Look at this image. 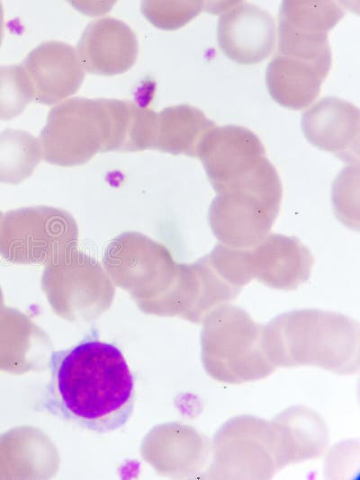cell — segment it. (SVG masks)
I'll return each instance as SVG.
<instances>
[{
  "mask_svg": "<svg viewBox=\"0 0 360 480\" xmlns=\"http://www.w3.org/2000/svg\"><path fill=\"white\" fill-rule=\"evenodd\" d=\"M302 129L314 147L345 162H358L360 114L351 102L336 97L322 98L303 113Z\"/></svg>",
  "mask_w": 360,
  "mask_h": 480,
  "instance_id": "obj_15",
  "label": "cell"
},
{
  "mask_svg": "<svg viewBox=\"0 0 360 480\" xmlns=\"http://www.w3.org/2000/svg\"><path fill=\"white\" fill-rule=\"evenodd\" d=\"M50 379L40 404L81 428L105 433L122 427L135 401V379L114 344L86 339L50 359Z\"/></svg>",
  "mask_w": 360,
  "mask_h": 480,
  "instance_id": "obj_1",
  "label": "cell"
},
{
  "mask_svg": "<svg viewBox=\"0 0 360 480\" xmlns=\"http://www.w3.org/2000/svg\"><path fill=\"white\" fill-rule=\"evenodd\" d=\"M4 35V11H3V5L0 2V46L2 43Z\"/></svg>",
  "mask_w": 360,
  "mask_h": 480,
  "instance_id": "obj_23",
  "label": "cell"
},
{
  "mask_svg": "<svg viewBox=\"0 0 360 480\" xmlns=\"http://www.w3.org/2000/svg\"><path fill=\"white\" fill-rule=\"evenodd\" d=\"M210 478L264 479L279 470L270 422L249 415L224 423L212 441Z\"/></svg>",
  "mask_w": 360,
  "mask_h": 480,
  "instance_id": "obj_8",
  "label": "cell"
},
{
  "mask_svg": "<svg viewBox=\"0 0 360 480\" xmlns=\"http://www.w3.org/2000/svg\"><path fill=\"white\" fill-rule=\"evenodd\" d=\"M240 290L217 272L206 254L192 263H177L170 287L148 310L201 324L216 307L235 299Z\"/></svg>",
  "mask_w": 360,
  "mask_h": 480,
  "instance_id": "obj_11",
  "label": "cell"
},
{
  "mask_svg": "<svg viewBox=\"0 0 360 480\" xmlns=\"http://www.w3.org/2000/svg\"><path fill=\"white\" fill-rule=\"evenodd\" d=\"M275 24L260 7L237 2L218 21L217 40L221 51L242 65L266 59L275 46Z\"/></svg>",
  "mask_w": 360,
  "mask_h": 480,
  "instance_id": "obj_14",
  "label": "cell"
},
{
  "mask_svg": "<svg viewBox=\"0 0 360 480\" xmlns=\"http://www.w3.org/2000/svg\"><path fill=\"white\" fill-rule=\"evenodd\" d=\"M326 76L307 61L277 54L267 66L266 84L277 103L288 109L302 110L318 97Z\"/></svg>",
  "mask_w": 360,
  "mask_h": 480,
  "instance_id": "obj_18",
  "label": "cell"
},
{
  "mask_svg": "<svg viewBox=\"0 0 360 480\" xmlns=\"http://www.w3.org/2000/svg\"><path fill=\"white\" fill-rule=\"evenodd\" d=\"M205 6L202 1H144L141 12L154 26L174 31L196 17Z\"/></svg>",
  "mask_w": 360,
  "mask_h": 480,
  "instance_id": "obj_22",
  "label": "cell"
},
{
  "mask_svg": "<svg viewBox=\"0 0 360 480\" xmlns=\"http://www.w3.org/2000/svg\"><path fill=\"white\" fill-rule=\"evenodd\" d=\"M32 99V86L22 65L0 66V120L15 118Z\"/></svg>",
  "mask_w": 360,
  "mask_h": 480,
  "instance_id": "obj_21",
  "label": "cell"
},
{
  "mask_svg": "<svg viewBox=\"0 0 360 480\" xmlns=\"http://www.w3.org/2000/svg\"><path fill=\"white\" fill-rule=\"evenodd\" d=\"M103 262L116 281H137L139 291L151 298L148 305L168 289L177 267L164 244L139 232H124L112 239Z\"/></svg>",
  "mask_w": 360,
  "mask_h": 480,
  "instance_id": "obj_10",
  "label": "cell"
},
{
  "mask_svg": "<svg viewBox=\"0 0 360 480\" xmlns=\"http://www.w3.org/2000/svg\"><path fill=\"white\" fill-rule=\"evenodd\" d=\"M217 272L241 288L252 280L275 289L292 290L310 276L314 259L294 236L269 233L248 248H232L220 243L207 254Z\"/></svg>",
  "mask_w": 360,
  "mask_h": 480,
  "instance_id": "obj_6",
  "label": "cell"
},
{
  "mask_svg": "<svg viewBox=\"0 0 360 480\" xmlns=\"http://www.w3.org/2000/svg\"><path fill=\"white\" fill-rule=\"evenodd\" d=\"M344 14L334 1H284L278 14V54L307 61L328 76L332 60L328 33Z\"/></svg>",
  "mask_w": 360,
  "mask_h": 480,
  "instance_id": "obj_9",
  "label": "cell"
},
{
  "mask_svg": "<svg viewBox=\"0 0 360 480\" xmlns=\"http://www.w3.org/2000/svg\"><path fill=\"white\" fill-rule=\"evenodd\" d=\"M214 125L196 107L189 104L166 107L158 113L153 149L197 157L202 139Z\"/></svg>",
  "mask_w": 360,
  "mask_h": 480,
  "instance_id": "obj_19",
  "label": "cell"
},
{
  "mask_svg": "<svg viewBox=\"0 0 360 480\" xmlns=\"http://www.w3.org/2000/svg\"><path fill=\"white\" fill-rule=\"evenodd\" d=\"M279 468L320 456L328 444L322 419L304 406L292 407L270 422Z\"/></svg>",
  "mask_w": 360,
  "mask_h": 480,
  "instance_id": "obj_17",
  "label": "cell"
},
{
  "mask_svg": "<svg viewBox=\"0 0 360 480\" xmlns=\"http://www.w3.org/2000/svg\"><path fill=\"white\" fill-rule=\"evenodd\" d=\"M197 157L214 190L267 158L259 138L235 125L212 128L198 147Z\"/></svg>",
  "mask_w": 360,
  "mask_h": 480,
  "instance_id": "obj_12",
  "label": "cell"
},
{
  "mask_svg": "<svg viewBox=\"0 0 360 480\" xmlns=\"http://www.w3.org/2000/svg\"><path fill=\"white\" fill-rule=\"evenodd\" d=\"M112 99L73 97L51 108L39 136L42 156L69 167L89 161L96 153L112 151Z\"/></svg>",
  "mask_w": 360,
  "mask_h": 480,
  "instance_id": "obj_5",
  "label": "cell"
},
{
  "mask_svg": "<svg viewBox=\"0 0 360 480\" xmlns=\"http://www.w3.org/2000/svg\"><path fill=\"white\" fill-rule=\"evenodd\" d=\"M33 99L51 105L75 94L85 78L76 50L69 44L50 40L38 45L21 63Z\"/></svg>",
  "mask_w": 360,
  "mask_h": 480,
  "instance_id": "obj_13",
  "label": "cell"
},
{
  "mask_svg": "<svg viewBox=\"0 0 360 480\" xmlns=\"http://www.w3.org/2000/svg\"><path fill=\"white\" fill-rule=\"evenodd\" d=\"M3 215L4 214L0 211V224H1V220H2Z\"/></svg>",
  "mask_w": 360,
  "mask_h": 480,
  "instance_id": "obj_25",
  "label": "cell"
},
{
  "mask_svg": "<svg viewBox=\"0 0 360 480\" xmlns=\"http://www.w3.org/2000/svg\"><path fill=\"white\" fill-rule=\"evenodd\" d=\"M76 52L87 72L114 76L125 73L135 64L139 44L134 31L125 22L104 17L86 26Z\"/></svg>",
  "mask_w": 360,
  "mask_h": 480,
  "instance_id": "obj_16",
  "label": "cell"
},
{
  "mask_svg": "<svg viewBox=\"0 0 360 480\" xmlns=\"http://www.w3.org/2000/svg\"><path fill=\"white\" fill-rule=\"evenodd\" d=\"M42 157L40 140L22 129L0 132V182L18 184L28 178Z\"/></svg>",
  "mask_w": 360,
  "mask_h": 480,
  "instance_id": "obj_20",
  "label": "cell"
},
{
  "mask_svg": "<svg viewBox=\"0 0 360 480\" xmlns=\"http://www.w3.org/2000/svg\"><path fill=\"white\" fill-rule=\"evenodd\" d=\"M359 333L358 323L342 314L300 309L263 325L262 341L275 368L313 365L346 375L359 369Z\"/></svg>",
  "mask_w": 360,
  "mask_h": 480,
  "instance_id": "obj_2",
  "label": "cell"
},
{
  "mask_svg": "<svg viewBox=\"0 0 360 480\" xmlns=\"http://www.w3.org/2000/svg\"><path fill=\"white\" fill-rule=\"evenodd\" d=\"M214 191L209 223L220 244L248 248L270 233L279 213L283 190L279 175L267 158Z\"/></svg>",
  "mask_w": 360,
  "mask_h": 480,
  "instance_id": "obj_3",
  "label": "cell"
},
{
  "mask_svg": "<svg viewBox=\"0 0 360 480\" xmlns=\"http://www.w3.org/2000/svg\"><path fill=\"white\" fill-rule=\"evenodd\" d=\"M77 224L66 210L33 206L7 211L0 224V254L14 263H49L76 247Z\"/></svg>",
  "mask_w": 360,
  "mask_h": 480,
  "instance_id": "obj_7",
  "label": "cell"
},
{
  "mask_svg": "<svg viewBox=\"0 0 360 480\" xmlns=\"http://www.w3.org/2000/svg\"><path fill=\"white\" fill-rule=\"evenodd\" d=\"M202 324V365L214 379L241 384L264 378L274 370L263 345V325L244 309L221 305Z\"/></svg>",
  "mask_w": 360,
  "mask_h": 480,
  "instance_id": "obj_4",
  "label": "cell"
},
{
  "mask_svg": "<svg viewBox=\"0 0 360 480\" xmlns=\"http://www.w3.org/2000/svg\"><path fill=\"white\" fill-rule=\"evenodd\" d=\"M2 307H3V295H2L1 289H0V313L2 312L1 311Z\"/></svg>",
  "mask_w": 360,
  "mask_h": 480,
  "instance_id": "obj_24",
  "label": "cell"
}]
</instances>
